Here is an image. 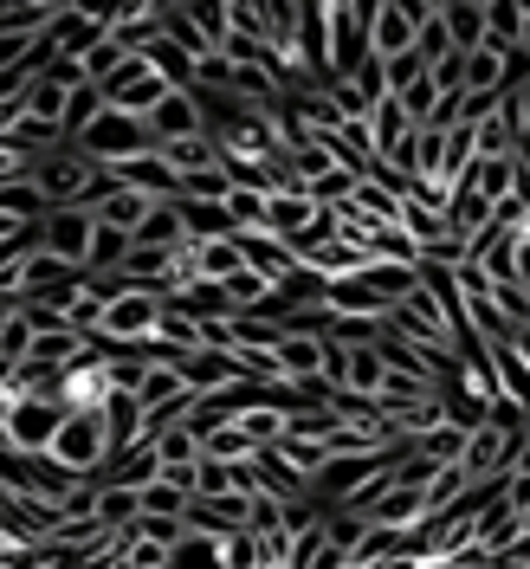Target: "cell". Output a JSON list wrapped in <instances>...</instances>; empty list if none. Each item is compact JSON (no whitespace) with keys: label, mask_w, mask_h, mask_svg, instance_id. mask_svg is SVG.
<instances>
[{"label":"cell","mask_w":530,"mask_h":569,"mask_svg":"<svg viewBox=\"0 0 530 569\" xmlns=\"http://www.w3.org/2000/svg\"><path fill=\"white\" fill-rule=\"evenodd\" d=\"M33 188L46 194V208H91L98 194L110 188V176L84 156V149H52L46 162H33Z\"/></svg>","instance_id":"cell-1"},{"label":"cell","mask_w":530,"mask_h":569,"mask_svg":"<svg viewBox=\"0 0 530 569\" xmlns=\"http://www.w3.org/2000/svg\"><path fill=\"white\" fill-rule=\"evenodd\" d=\"M46 460L59 466L66 479H104L110 466V427L104 415H66V427H59V440H52V453Z\"/></svg>","instance_id":"cell-2"},{"label":"cell","mask_w":530,"mask_h":569,"mask_svg":"<svg viewBox=\"0 0 530 569\" xmlns=\"http://www.w3.org/2000/svg\"><path fill=\"white\" fill-rule=\"evenodd\" d=\"M71 149H84V156H91V162H98V169L110 176V169H123V162L149 156V149H156V137H149V123H142V117L104 110V117H98V123H91L84 137L71 142Z\"/></svg>","instance_id":"cell-3"},{"label":"cell","mask_w":530,"mask_h":569,"mask_svg":"<svg viewBox=\"0 0 530 569\" xmlns=\"http://www.w3.org/2000/svg\"><path fill=\"white\" fill-rule=\"evenodd\" d=\"M66 401H52V395H20L13 408H7V440H13V453L20 460H46L52 453V440H59V427H66Z\"/></svg>","instance_id":"cell-4"},{"label":"cell","mask_w":530,"mask_h":569,"mask_svg":"<svg viewBox=\"0 0 530 569\" xmlns=\"http://www.w3.org/2000/svg\"><path fill=\"white\" fill-rule=\"evenodd\" d=\"M162 305L169 298H156V291H123V298H110L104 305V330H98V343L110 350H142V343H156V323H162Z\"/></svg>","instance_id":"cell-5"},{"label":"cell","mask_w":530,"mask_h":569,"mask_svg":"<svg viewBox=\"0 0 530 569\" xmlns=\"http://www.w3.org/2000/svg\"><path fill=\"white\" fill-rule=\"evenodd\" d=\"M427 7H433V0H382V7L369 13V59H382V66L408 59V52L421 46Z\"/></svg>","instance_id":"cell-6"},{"label":"cell","mask_w":530,"mask_h":569,"mask_svg":"<svg viewBox=\"0 0 530 569\" xmlns=\"http://www.w3.org/2000/svg\"><path fill=\"white\" fill-rule=\"evenodd\" d=\"M110 39V7H59V20L46 27V52H52V66L66 59V66H78L84 52H98Z\"/></svg>","instance_id":"cell-7"},{"label":"cell","mask_w":530,"mask_h":569,"mask_svg":"<svg viewBox=\"0 0 530 569\" xmlns=\"http://www.w3.org/2000/svg\"><path fill=\"white\" fill-rule=\"evenodd\" d=\"M33 240L52 252V259H66L71 272H84V266H91V240H98V213L91 208H52L33 227Z\"/></svg>","instance_id":"cell-8"},{"label":"cell","mask_w":530,"mask_h":569,"mask_svg":"<svg viewBox=\"0 0 530 569\" xmlns=\"http://www.w3.org/2000/svg\"><path fill=\"white\" fill-rule=\"evenodd\" d=\"M369 0H330V78H350L369 59Z\"/></svg>","instance_id":"cell-9"},{"label":"cell","mask_w":530,"mask_h":569,"mask_svg":"<svg viewBox=\"0 0 530 569\" xmlns=\"http://www.w3.org/2000/svg\"><path fill=\"white\" fill-rule=\"evenodd\" d=\"M169 91H176V84H169L162 71L149 66V59H130V66H123V71H117V78L104 84V104H110V110H123V117H149V110L162 104Z\"/></svg>","instance_id":"cell-10"},{"label":"cell","mask_w":530,"mask_h":569,"mask_svg":"<svg viewBox=\"0 0 530 569\" xmlns=\"http://www.w3.org/2000/svg\"><path fill=\"white\" fill-rule=\"evenodd\" d=\"M323 362H330V337H323V330H284L279 337V376L291 389L323 382Z\"/></svg>","instance_id":"cell-11"},{"label":"cell","mask_w":530,"mask_h":569,"mask_svg":"<svg viewBox=\"0 0 530 569\" xmlns=\"http://www.w3.org/2000/svg\"><path fill=\"white\" fill-rule=\"evenodd\" d=\"M149 123V137H156V149L162 142H188V137H208V110H201V98L194 91H169L162 104L142 117Z\"/></svg>","instance_id":"cell-12"},{"label":"cell","mask_w":530,"mask_h":569,"mask_svg":"<svg viewBox=\"0 0 530 569\" xmlns=\"http://www.w3.org/2000/svg\"><path fill=\"white\" fill-rule=\"evenodd\" d=\"M176 369H181V382H188V395H194V401H201V395L233 389V382H247V376H240V356H233V350H194V356H181Z\"/></svg>","instance_id":"cell-13"},{"label":"cell","mask_w":530,"mask_h":569,"mask_svg":"<svg viewBox=\"0 0 530 569\" xmlns=\"http://www.w3.org/2000/svg\"><path fill=\"white\" fill-rule=\"evenodd\" d=\"M110 188H130V194H142V201H181L176 169H169L156 149L137 156V162H123V169H110Z\"/></svg>","instance_id":"cell-14"},{"label":"cell","mask_w":530,"mask_h":569,"mask_svg":"<svg viewBox=\"0 0 530 569\" xmlns=\"http://www.w3.org/2000/svg\"><path fill=\"white\" fill-rule=\"evenodd\" d=\"M414 117L401 110V98H382V104L369 110V142H376V162H389V156H401L408 142H414Z\"/></svg>","instance_id":"cell-15"},{"label":"cell","mask_w":530,"mask_h":569,"mask_svg":"<svg viewBox=\"0 0 530 569\" xmlns=\"http://www.w3.org/2000/svg\"><path fill=\"white\" fill-rule=\"evenodd\" d=\"M382 382H389V356L376 350V343H350V350H343V395L376 401Z\"/></svg>","instance_id":"cell-16"},{"label":"cell","mask_w":530,"mask_h":569,"mask_svg":"<svg viewBox=\"0 0 530 569\" xmlns=\"http://www.w3.org/2000/svg\"><path fill=\"white\" fill-rule=\"evenodd\" d=\"M240 252H247V272H259L272 291L298 272V252L284 247V240H272V233H240Z\"/></svg>","instance_id":"cell-17"},{"label":"cell","mask_w":530,"mask_h":569,"mask_svg":"<svg viewBox=\"0 0 530 569\" xmlns=\"http://www.w3.org/2000/svg\"><path fill=\"white\" fill-rule=\"evenodd\" d=\"M162 208V201H142V194H130V188H104L98 201H91V213H98V227H117V233H130L137 240L142 220Z\"/></svg>","instance_id":"cell-18"},{"label":"cell","mask_w":530,"mask_h":569,"mask_svg":"<svg viewBox=\"0 0 530 569\" xmlns=\"http://www.w3.org/2000/svg\"><path fill=\"white\" fill-rule=\"evenodd\" d=\"M181 227H188V247H208V240H240L227 201H181Z\"/></svg>","instance_id":"cell-19"},{"label":"cell","mask_w":530,"mask_h":569,"mask_svg":"<svg viewBox=\"0 0 530 569\" xmlns=\"http://www.w3.org/2000/svg\"><path fill=\"white\" fill-rule=\"evenodd\" d=\"M440 20H447L453 52H479V46H486V0H447Z\"/></svg>","instance_id":"cell-20"},{"label":"cell","mask_w":530,"mask_h":569,"mask_svg":"<svg viewBox=\"0 0 530 569\" xmlns=\"http://www.w3.org/2000/svg\"><path fill=\"white\" fill-rule=\"evenodd\" d=\"M156 156H162V162H169V169H176V181H188V176H201V169H220V162H227V156H220V142H213V137L162 142V149H156Z\"/></svg>","instance_id":"cell-21"},{"label":"cell","mask_w":530,"mask_h":569,"mask_svg":"<svg viewBox=\"0 0 530 569\" xmlns=\"http://www.w3.org/2000/svg\"><path fill=\"white\" fill-rule=\"evenodd\" d=\"M194 272L208 284H227L247 272V252H240V240H208V247H194Z\"/></svg>","instance_id":"cell-22"},{"label":"cell","mask_w":530,"mask_h":569,"mask_svg":"<svg viewBox=\"0 0 530 569\" xmlns=\"http://www.w3.org/2000/svg\"><path fill=\"white\" fill-rule=\"evenodd\" d=\"M201 460H220V466H247V460H259V447H252L247 433H240V421H220L213 433H201Z\"/></svg>","instance_id":"cell-23"},{"label":"cell","mask_w":530,"mask_h":569,"mask_svg":"<svg viewBox=\"0 0 530 569\" xmlns=\"http://www.w3.org/2000/svg\"><path fill=\"white\" fill-rule=\"evenodd\" d=\"M169 569H227V537L188 531L176 550H169Z\"/></svg>","instance_id":"cell-24"},{"label":"cell","mask_w":530,"mask_h":569,"mask_svg":"<svg viewBox=\"0 0 530 569\" xmlns=\"http://www.w3.org/2000/svg\"><path fill=\"white\" fill-rule=\"evenodd\" d=\"M466 440H472V427L440 421V427H427L421 440H414V453H427L433 466H460V460H466Z\"/></svg>","instance_id":"cell-25"},{"label":"cell","mask_w":530,"mask_h":569,"mask_svg":"<svg viewBox=\"0 0 530 569\" xmlns=\"http://www.w3.org/2000/svg\"><path fill=\"white\" fill-rule=\"evenodd\" d=\"M137 247H162V252H181V247H188V227H181V201H162V208L142 220Z\"/></svg>","instance_id":"cell-26"},{"label":"cell","mask_w":530,"mask_h":569,"mask_svg":"<svg viewBox=\"0 0 530 569\" xmlns=\"http://www.w3.org/2000/svg\"><path fill=\"white\" fill-rule=\"evenodd\" d=\"M518 39H524V7L518 0H486V46L518 52Z\"/></svg>","instance_id":"cell-27"},{"label":"cell","mask_w":530,"mask_h":569,"mask_svg":"<svg viewBox=\"0 0 530 569\" xmlns=\"http://www.w3.org/2000/svg\"><path fill=\"white\" fill-rule=\"evenodd\" d=\"M188 505H194V492H181L176 479H149L142 486V518H176V525H188Z\"/></svg>","instance_id":"cell-28"},{"label":"cell","mask_w":530,"mask_h":569,"mask_svg":"<svg viewBox=\"0 0 530 569\" xmlns=\"http://www.w3.org/2000/svg\"><path fill=\"white\" fill-rule=\"evenodd\" d=\"M266 208H272V194H259V188H233V194H227V220H233V233H266Z\"/></svg>","instance_id":"cell-29"},{"label":"cell","mask_w":530,"mask_h":569,"mask_svg":"<svg viewBox=\"0 0 530 569\" xmlns=\"http://www.w3.org/2000/svg\"><path fill=\"white\" fill-rule=\"evenodd\" d=\"M227 39L266 46V0H233V7H227ZM227 39H220V46H227Z\"/></svg>","instance_id":"cell-30"},{"label":"cell","mask_w":530,"mask_h":569,"mask_svg":"<svg viewBox=\"0 0 530 569\" xmlns=\"http://www.w3.org/2000/svg\"><path fill=\"white\" fill-rule=\"evenodd\" d=\"M123 66H130V52H123L117 39H104L98 52H84V59H78V71H84V84H98V91H104V84H110V78H117Z\"/></svg>","instance_id":"cell-31"},{"label":"cell","mask_w":530,"mask_h":569,"mask_svg":"<svg viewBox=\"0 0 530 569\" xmlns=\"http://www.w3.org/2000/svg\"><path fill=\"white\" fill-rule=\"evenodd\" d=\"M421 52L427 66H440V59H453V39H447V20H440V7H427V20H421Z\"/></svg>","instance_id":"cell-32"},{"label":"cell","mask_w":530,"mask_h":569,"mask_svg":"<svg viewBox=\"0 0 530 569\" xmlns=\"http://www.w3.org/2000/svg\"><path fill=\"white\" fill-rule=\"evenodd\" d=\"M350 84L369 98V104H382V98H389V66H382V59H362V66L350 71Z\"/></svg>","instance_id":"cell-33"},{"label":"cell","mask_w":530,"mask_h":569,"mask_svg":"<svg viewBox=\"0 0 530 569\" xmlns=\"http://www.w3.org/2000/svg\"><path fill=\"white\" fill-rule=\"evenodd\" d=\"M421 78H427V59H421V52H408V59H394V66H389V98H401V91H414Z\"/></svg>","instance_id":"cell-34"},{"label":"cell","mask_w":530,"mask_h":569,"mask_svg":"<svg viewBox=\"0 0 530 569\" xmlns=\"http://www.w3.org/2000/svg\"><path fill=\"white\" fill-rule=\"evenodd\" d=\"M511 279L530 291V227H524V240H518V259H511Z\"/></svg>","instance_id":"cell-35"},{"label":"cell","mask_w":530,"mask_h":569,"mask_svg":"<svg viewBox=\"0 0 530 569\" xmlns=\"http://www.w3.org/2000/svg\"><path fill=\"white\" fill-rule=\"evenodd\" d=\"M27 233H33V227H20V220H13V213H0V247H20V240H27Z\"/></svg>","instance_id":"cell-36"},{"label":"cell","mask_w":530,"mask_h":569,"mask_svg":"<svg viewBox=\"0 0 530 569\" xmlns=\"http://www.w3.org/2000/svg\"><path fill=\"white\" fill-rule=\"evenodd\" d=\"M511 350H518V362L530 369V330H518V343H511Z\"/></svg>","instance_id":"cell-37"},{"label":"cell","mask_w":530,"mask_h":569,"mask_svg":"<svg viewBox=\"0 0 530 569\" xmlns=\"http://www.w3.org/2000/svg\"><path fill=\"white\" fill-rule=\"evenodd\" d=\"M518 52L530 59V7H524V39H518Z\"/></svg>","instance_id":"cell-38"},{"label":"cell","mask_w":530,"mask_h":569,"mask_svg":"<svg viewBox=\"0 0 530 569\" xmlns=\"http://www.w3.org/2000/svg\"><path fill=\"white\" fill-rule=\"evenodd\" d=\"M524 142H530V84H524Z\"/></svg>","instance_id":"cell-39"},{"label":"cell","mask_w":530,"mask_h":569,"mask_svg":"<svg viewBox=\"0 0 530 569\" xmlns=\"http://www.w3.org/2000/svg\"><path fill=\"white\" fill-rule=\"evenodd\" d=\"M0 550H7V537H0Z\"/></svg>","instance_id":"cell-40"}]
</instances>
